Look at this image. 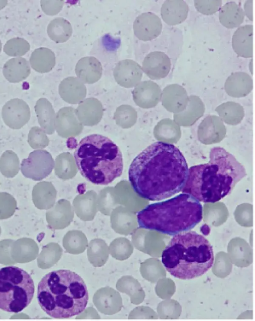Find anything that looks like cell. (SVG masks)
<instances>
[{"label":"cell","instance_id":"19","mask_svg":"<svg viewBox=\"0 0 255 321\" xmlns=\"http://www.w3.org/2000/svg\"><path fill=\"white\" fill-rule=\"evenodd\" d=\"M47 34L49 38L56 43L65 42L72 35V25L64 18H54L48 25Z\"/></svg>","mask_w":255,"mask_h":321},{"label":"cell","instance_id":"32","mask_svg":"<svg viewBox=\"0 0 255 321\" xmlns=\"http://www.w3.org/2000/svg\"></svg>","mask_w":255,"mask_h":321},{"label":"cell","instance_id":"31","mask_svg":"<svg viewBox=\"0 0 255 321\" xmlns=\"http://www.w3.org/2000/svg\"><path fill=\"white\" fill-rule=\"evenodd\" d=\"M1 48H2V43H1V41L0 40V53L1 51Z\"/></svg>","mask_w":255,"mask_h":321},{"label":"cell","instance_id":"2","mask_svg":"<svg viewBox=\"0 0 255 321\" xmlns=\"http://www.w3.org/2000/svg\"><path fill=\"white\" fill-rule=\"evenodd\" d=\"M247 176L244 166L221 147L212 148L209 161L188 170L182 190L199 202L215 203L230 194L236 184Z\"/></svg>","mask_w":255,"mask_h":321},{"label":"cell","instance_id":"9","mask_svg":"<svg viewBox=\"0 0 255 321\" xmlns=\"http://www.w3.org/2000/svg\"><path fill=\"white\" fill-rule=\"evenodd\" d=\"M1 116L4 123L13 129H19L29 120L30 108L23 100L14 98L2 107Z\"/></svg>","mask_w":255,"mask_h":321},{"label":"cell","instance_id":"10","mask_svg":"<svg viewBox=\"0 0 255 321\" xmlns=\"http://www.w3.org/2000/svg\"><path fill=\"white\" fill-rule=\"evenodd\" d=\"M135 36L139 40L147 41L157 37L162 31L160 18L151 12H144L136 17L133 24Z\"/></svg>","mask_w":255,"mask_h":321},{"label":"cell","instance_id":"1","mask_svg":"<svg viewBox=\"0 0 255 321\" xmlns=\"http://www.w3.org/2000/svg\"><path fill=\"white\" fill-rule=\"evenodd\" d=\"M188 170L185 158L176 146L156 141L133 159L129 167L128 179L140 197L157 201L182 191Z\"/></svg>","mask_w":255,"mask_h":321},{"label":"cell","instance_id":"30","mask_svg":"<svg viewBox=\"0 0 255 321\" xmlns=\"http://www.w3.org/2000/svg\"><path fill=\"white\" fill-rule=\"evenodd\" d=\"M7 3V0H0V10L4 7Z\"/></svg>","mask_w":255,"mask_h":321},{"label":"cell","instance_id":"14","mask_svg":"<svg viewBox=\"0 0 255 321\" xmlns=\"http://www.w3.org/2000/svg\"><path fill=\"white\" fill-rule=\"evenodd\" d=\"M114 73L119 83L126 84V87H129V84L135 83L140 78L142 71L137 63L127 59L121 60L116 64Z\"/></svg>","mask_w":255,"mask_h":321},{"label":"cell","instance_id":"20","mask_svg":"<svg viewBox=\"0 0 255 321\" xmlns=\"http://www.w3.org/2000/svg\"><path fill=\"white\" fill-rule=\"evenodd\" d=\"M20 169V163L17 154L11 150L4 151L0 158V172L5 177H15Z\"/></svg>","mask_w":255,"mask_h":321},{"label":"cell","instance_id":"7","mask_svg":"<svg viewBox=\"0 0 255 321\" xmlns=\"http://www.w3.org/2000/svg\"><path fill=\"white\" fill-rule=\"evenodd\" d=\"M34 294V282L25 270L13 266L0 269V310L18 313L30 304Z\"/></svg>","mask_w":255,"mask_h":321},{"label":"cell","instance_id":"13","mask_svg":"<svg viewBox=\"0 0 255 321\" xmlns=\"http://www.w3.org/2000/svg\"><path fill=\"white\" fill-rule=\"evenodd\" d=\"M232 47L239 56L250 58L253 56V26L247 24L239 27L232 37Z\"/></svg>","mask_w":255,"mask_h":321},{"label":"cell","instance_id":"12","mask_svg":"<svg viewBox=\"0 0 255 321\" xmlns=\"http://www.w3.org/2000/svg\"><path fill=\"white\" fill-rule=\"evenodd\" d=\"M189 6L183 0H166L161 7V16L169 25H175L184 21L188 17Z\"/></svg>","mask_w":255,"mask_h":321},{"label":"cell","instance_id":"11","mask_svg":"<svg viewBox=\"0 0 255 321\" xmlns=\"http://www.w3.org/2000/svg\"><path fill=\"white\" fill-rule=\"evenodd\" d=\"M169 57L161 51H153L148 53L142 61V68L150 77L165 76L171 68Z\"/></svg>","mask_w":255,"mask_h":321},{"label":"cell","instance_id":"8","mask_svg":"<svg viewBox=\"0 0 255 321\" xmlns=\"http://www.w3.org/2000/svg\"><path fill=\"white\" fill-rule=\"evenodd\" d=\"M54 167V161L49 152L38 149L31 152L21 163L20 170L26 178L40 181L48 176Z\"/></svg>","mask_w":255,"mask_h":321},{"label":"cell","instance_id":"28","mask_svg":"<svg viewBox=\"0 0 255 321\" xmlns=\"http://www.w3.org/2000/svg\"><path fill=\"white\" fill-rule=\"evenodd\" d=\"M253 1L252 0H246L244 5V12L245 15L251 20L253 21Z\"/></svg>","mask_w":255,"mask_h":321},{"label":"cell","instance_id":"22","mask_svg":"<svg viewBox=\"0 0 255 321\" xmlns=\"http://www.w3.org/2000/svg\"><path fill=\"white\" fill-rule=\"evenodd\" d=\"M30 50V44L23 38L14 37L6 41L3 47L5 53L13 57L25 55Z\"/></svg>","mask_w":255,"mask_h":321},{"label":"cell","instance_id":"25","mask_svg":"<svg viewBox=\"0 0 255 321\" xmlns=\"http://www.w3.org/2000/svg\"><path fill=\"white\" fill-rule=\"evenodd\" d=\"M194 5L197 10L204 15H212L219 11L222 6L221 0H195Z\"/></svg>","mask_w":255,"mask_h":321},{"label":"cell","instance_id":"17","mask_svg":"<svg viewBox=\"0 0 255 321\" xmlns=\"http://www.w3.org/2000/svg\"><path fill=\"white\" fill-rule=\"evenodd\" d=\"M243 8L235 1H229L221 7L219 13L220 23L227 28L239 27L243 22Z\"/></svg>","mask_w":255,"mask_h":321},{"label":"cell","instance_id":"15","mask_svg":"<svg viewBox=\"0 0 255 321\" xmlns=\"http://www.w3.org/2000/svg\"><path fill=\"white\" fill-rule=\"evenodd\" d=\"M2 73L10 83H18L26 79L30 73L28 61L24 58L16 57L8 60L4 65Z\"/></svg>","mask_w":255,"mask_h":321},{"label":"cell","instance_id":"6","mask_svg":"<svg viewBox=\"0 0 255 321\" xmlns=\"http://www.w3.org/2000/svg\"><path fill=\"white\" fill-rule=\"evenodd\" d=\"M74 156L80 174L93 184H109L122 174V153L118 146L104 135L92 134L83 138Z\"/></svg>","mask_w":255,"mask_h":321},{"label":"cell","instance_id":"29","mask_svg":"<svg viewBox=\"0 0 255 321\" xmlns=\"http://www.w3.org/2000/svg\"><path fill=\"white\" fill-rule=\"evenodd\" d=\"M201 231L203 234L207 235L210 232V228L207 224H204L201 227Z\"/></svg>","mask_w":255,"mask_h":321},{"label":"cell","instance_id":"27","mask_svg":"<svg viewBox=\"0 0 255 321\" xmlns=\"http://www.w3.org/2000/svg\"><path fill=\"white\" fill-rule=\"evenodd\" d=\"M64 3L63 0H42L40 1V5L43 11L48 15H54L58 14L61 10Z\"/></svg>","mask_w":255,"mask_h":321},{"label":"cell","instance_id":"3","mask_svg":"<svg viewBox=\"0 0 255 321\" xmlns=\"http://www.w3.org/2000/svg\"><path fill=\"white\" fill-rule=\"evenodd\" d=\"M37 299L41 308L49 316L64 319L85 311L89 293L81 276L70 270H58L48 273L40 281Z\"/></svg>","mask_w":255,"mask_h":321},{"label":"cell","instance_id":"21","mask_svg":"<svg viewBox=\"0 0 255 321\" xmlns=\"http://www.w3.org/2000/svg\"><path fill=\"white\" fill-rule=\"evenodd\" d=\"M38 123L45 130L49 129L50 121L53 110L51 104L45 98H40L37 100L34 106Z\"/></svg>","mask_w":255,"mask_h":321},{"label":"cell","instance_id":"24","mask_svg":"<svg viewBox=\"0 0 255 321\" xmlns=\"http://www.w3.org/2000/svg\"><path fill=\"white\" fill-rule=\"evenodd\" d=\"M48 140L43 130L38 126L31 127L27 135V142L32 149L42 148L48 144Z\"/></svg>","mask_w":255,"mask_h":321},{"label":"cell","instance_id":"23","mask_svg":"<svg viewBox=\"0 0 255 321\" xmlns=\"http://www.w3.org/2000/svg\"><path fill=\"white\" fill-rule=\"evenodd\" d=\"M16 208V201L11 194L0 192V218L11 216Z\"/></svg>","mask_w":255,"mask_h":321},{"label":"cell","instance_id":"18","mask_svg":"<svg viewBox=\"0 0 255 321\" xmlns=\"http://www.w3.org/2000/svg\"><path fill=\"white\" fill-rule=\"evenodd\" d=\"M75 71L77 75L88 83L97 80L102 74V66L100 61L93 56H86L77 62Z\"/></svg>","mask_w":255,"mask_h":321},{"label":"cell","instance_id":"26","mask_svg":"<svg viewBox=\"0 0 255 321\" xmlns=\"http://www.w3.org/2000/svg\"><path fill=\"white\" fill-rule=\"evenodd\" d=\"M47 183L40 182L34 186L32 191V200L34 205L39 209L46 205Z\"/></svg>","mask_w":255,"mask_h":321},{"label":"cell","instance_id":"4","mask_svg":"<svg viewBox=\"0 0 255 321\" xmlns=\"http://www.w3.org/2000/svg\"><path fill=\"white\" fill-rule=\"evenodd\" d=\"M214 261L210 243L193 231L174 235L161 254V262L166 270L182 280L201 276L212 267Z\"/></svg>","mask_w":255,"mask_h":321},{"label":"cell","instance_id":"5","mask_svg":"<svg viewBox=\"0 0 255 321\" xmlns=\"http://www.w3.org/2000/svg\"><path fill=\"white\" fill-rule=\"evenodd\" d=\"M202 219V205L191 195L183 193L150 204L137 214L140 228L169 235L189 231Z\"/></svg>","mask_w":255,"mask_h":321},{"label":"cell","instance_id":"16","mask_svg":"<svg viewBox=\"0 0 255 321\" xmlns=\"http://www.w3.org/2000/svg\"><path fill=\"white\" fill-rule=\"evenodd\" d=\"M56 57L50 49L41 47L35 49L31 54L29 63L35 71L44 73L50 71L55 66Z\"/></svg>","mask_w":255,"mask_h":321}]
</instances>
